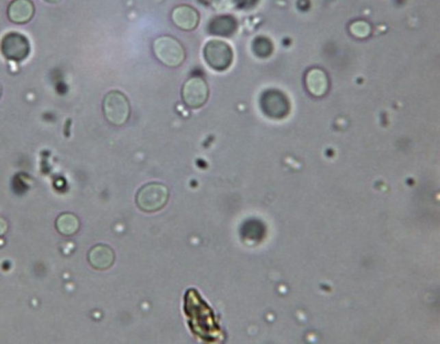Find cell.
I'll use <instances>...</instances> for the list:
<instances>
[{"instance_id":"6da1fadb","label":"cell","mask_w":440,"mask_h":344,"mask_svg":"<svg viewBox=\"0 0 440 344\" xmlns=\"http://www.w3.org/2000/svg\"><path fill=\"white\" fill-rule=\"evenodd\" d=\"M153 50L157 59L170 68H177L185 59V51L177 39L172 37H160L153 43Z\"/></svg>"},{"instance_id":"7a4b0ae2","label":"cell","mask_w":440,"mask_h":344,"mask_svg":"<svg viewBox=\"0 0 440 344\" xmlns=\"http://www.w3.org/2000/svg\"><path fill=\"white\" fill-rule=\"evenodd\" d=\"M104 114L107 120L115 126H122L130 116V104L122 92H110L105 96Z\"/></svg>"},{"instance_id":"3957f363","label":"cell","mask_w":440,"mask_h":344,"mask_svg":"<svg viewBox=\"0 0 440 344\" xmlns=\"http://www.w3.org/2000/svg\"><path fill=\"white\" fill-rule=\"evenodd\" d=\"M168 198L166 186L160 183L146 185L138 191L137 204L143 211L153 213L166 206Z\"/></svg>"},{"instance_id":"277c9868","label":"cell","mask_w":440,"mask_h":344,"mask_svg":"<svg viewBox=\"0 0 440 344\" xmlns=\"http://www.w3.org/2000/svg\"><path fill=\"white\" fill-rule=\"evenodd\" d=\"M205 59L208 65L216 70L229 68L233 62V50L230 45L220 40H211L204 49Z\"/></svg>"},{"instance_id":"5b68a950","label":"cell","mask_w":440,"mask_h":344,"mask_svg":"<svg viewBox=\"0 0 440 344\" xmlns=\"http://www.w3.org/2000/svg\"><path fill=\"white\" fill-rule=\"evenodd\" d=\"M183 101L190 108H199L207 101L209 90L206 81L195 76L186 81L183 87Z\"/></svg>"},{"instance_id":"8992f818","label":"cell","mask_w":440,"mask_h":344,"mask_svg":"<svg viewBox=\"0 0 440 344\" xmlns=\"http://www.w3.org/2000/svg\"><path fill=\"white\" fill-rule=\"evenodd\" d=\"M1 52L7 59L23 61L30 53V43L23 34L12 32L1 41Z\"/></svg>"},{"instance_id":"52a82bcc","label":"cell","mask_w":440,"mask_h":344,"mask_svg":"<svg viewBox=\"0 0 440 344\" xmlns=\"http://www.w3.org/2000/svg\"><path fill=\"white\" fill-rule=\"evenodd\" d=\"M172 20L177 28L191 31L196 28L199 23V14L196 9L187 5L177 7L172 12Z\"/></svg>"},{"instance_id":"ba28073f","label":"cell","mask_w":440,"mask_h":344,"mask_svg":"<svg viewBox=\"0 0 440 344\" xmlns=\"http://www.w3.org/2000/svg\"><path fill=\"white\" fill-rule=\"evenodd\" d=\"M34 14V5L31 0H14L8 9L9 19L14 23H27Z\"/></svg>"},{"instance_id":"9c48e42d","label":"cell","mask_w":440,"mask_h":344,"mask_svg":"<svg viewBox=\"0 0 440 344\" xmlns=\"http://www.w3.org/2000/svg\"><path fill=\"white\" fill-rule=\"evenodd\" d=\"M88 261L97 269H109L115 261L114 251L107 246H96L90 250Z\"/></svg>"},{"instance_id":"30bf717a","label":"cell","mask_w":440,"mask_h":344,"mask_svg":"<svg viewBox=\"0 0 440 344\" xmlns=\"http://www.w3.org/2000/svg\"><path fill=\"white\" fill-rule=\"evenodd\" d=\"M306 87L311 95L320 97L328 90V79L324 70L313 68L306 75Z\"/></svg>"},{"instance_id":"8fae6325","label":"cell","mask_w":440,"mask_h":344,"mask_svg":"<svg viewBox=\"0 0 440 344\" xmlns=\"http://www.w3.org/2000/svg\"><path fill=\"white\" fill-rule=\"evenodd\" d=\"M79 228V219L73 213H62L56 220V229L61 235H75Z\"/></svg>"},{"instance_id":"7c38bea8","label":"cell","mask_w":440,"mask_h":344,"mask_svg":"<svg viewBox=\"0 0 440 344\" xmlns=\"http://www.w3.org/2000/svg\"><path fill=\"white\" fill-rule=\"evenodd\" d=\"M236 30V23L233 18L219 17L211 23V32L218 36H229Z\"/></svg>"},{"instance_id":"4fadbf2b","label":"cell","mask_w":440,"mask_h":344,"mask_svg":"<svg viewBox=\"0 0 440 344\" xmlns=\"http://www.w3.org/2000/svg\"><path fill=\"white\" fill-rule=\"evenodd\" d=\"M247 0H213V8L219 12H228L236 10L244 6Z\"/></svg>"},{"instance_id":"5bb4252c","label":"cell","mask_w":440,"mask_h":344,"mask_svg":"<svg viewBox=\"0 0 440 344\" xmlns=\"http://www.w3.org/2000/svg\"><path fill=\"white\" fill-rule=\"evenodd\" d=\"M350 34L358 39H365L371 34V25L367 21L358 20L350 25Z\"/></svg>"},{"instance_id":"9a60e30c","label":"cell","mask_w":440,"mask_h":344,"mask_svg":"<svg viewBox=\"0 0 440 344\" xmlns=\"http://www.w3.org/2000/svg\"><path fill=\"white\" fill-rule=\"evenodd\" d=\"M7 228H8V226H7V222H5V219L0 217V235H5V233H6Z\"/></svg>"},{"instance_id":"2e32d148","label":"cell","mask_w":440,"mask_h":344,"mask_svg":"<svg viewBox=\"0 0 440 344\" xmlns=\"http://www.w3.org/2000/svg\"><path fill=\"white\" fill-rule=\"evenodd\" d=\"M44 1L50 3H59L61 0H44Z\"/></svg>"},{"instance_id":"e0dca14e","label":"cell","mask_w":440,"mask_h":344,"mask_svg":"<svg viewBox=\"0 0 440 344\" xmlns=\"http://www.w3.org/2000/svg\"><path fill=\"white\" fill-rule=\"evenodd\" d=\"M0 95H1V87H0Z\"/></svg>"}]
</instances>
